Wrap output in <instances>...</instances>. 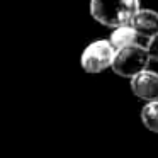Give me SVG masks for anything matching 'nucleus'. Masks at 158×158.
Segmentation results:
<instances>
[{
  "mask_svg": "<svg viewBox=\"0 0 158 158\" xmlns=\"http://www.w3.org/2000/svg\"><path fill=\"white\" fill-rule=\"evenodd\" d=\"M139 10V0H90V15L107 27L129 24Z\"/></svg>",
  "mask_w": 158,
  "mask_h": 158,
  "instance_id": "obj_1",
  "label": "nucleus"
},
{
  "mask_svg": "<svg viewBox=\"0 0 158 158\" xmlns=\"http://www.w3.org/2000/svg\"><path fill=\"white\" fill-rule=\"evenodd\" d=\"M148 63H150V56H148L146 46H141L136 43V44H129L121 49H116L110 68L114 70L116 75L131 78L136 73H139L141 70L146 68Z\"/></svg>",
  "mask_w": 158,
  "mask_h": 158,
  "instance_id": "obj_2",
  "label": "nucleus"
},
{
  "mask_svg": "<svg viewBox=\"0 0 158 158\" xmlns=\"http://www.w3.org/2000/svg\"><path fill=\"white\" fill-rule=\"evenodd\" d=\"M114 53L116 49L109 43V39H100V41H94L83 49L82 58H80V65L87 73H100L104 70L110 68L114 60Z\"/></svg>",
  "mask_w": 158,
  "mask_h": 158,
  "instance_id": "obj_3",
  "label": "nucleus"
},
{
  "mask_svg": "<svg viewBox=\"0 0 158 158\" xmlns=\"http://www.w3.org/2000/svg\"><path fill=\"white\" fill-rule=\"evenodd\" d=\"M131 90L141 100H158V73L150 70H141L131 77Z\"/></svg>",
  "mask_w": 158,
  "mask_h": 158,
  "instance_id": "obj_4",
  "label": "nucleus"
},
{
  "mask_svg": "<svg viewBox=\"0 0 158 158\" xmlns=\"http://www.w3.org/2000/svg\"><path fill=\"white\" fill-rule=\"evenodd\" d=\"M129 26L136 31L138 38L148 41L151 36H155L158 32V12L148 10V9L141 10L139 9L129 21Z\"/></svg>",
  "mask_w": 158,
  "mask_h": 158,
  "instance_id": "obj_5",
  "label": "nucleus"
},
{
  "mask_svg": "<svg viewBox=\"0 0 158 158\" xmlns=\"http://www.w3.org/2000/svg\"><path fill=\"white\" fill-rule=\"evenodd\" d=\"M138 34L129 24H124V26H117L114 27L112 34L109 38V43L112 44L114 49H121L124 46H129V44H136L138 43Z\"/></svg>",
  "mask_w": 158,
  "mask_h": 158,
  "instance_id": "obj_6",
  "label": "nucleus"
},
{
  "mask_svg": "<svg viewBox=\"0 0 158 158\" xmlns=\"http://www.w3.org/2000/svg\"><path fill=\"white\" fill-rule=\"evenodd\" d=\"M141 121L144 127L158 133V100H150L141 110Z\"/></svg>",
  "mask_w": 158,
  "mask_h": 158,
  "instance_id": "obj_7",
  "label": "nucleus"
},
{
  "mask_svg": "<svg viewBox=\"0 0 158 158\" xmlns=\"http://www.w3.org/2000/svg\"><path fill=\"white\" fill-rule=\"evenodd\" d=\"M146 51H148V56H150V61L151 60H153V61H158V32L148 39Z\"/></svg>",
  "mask_w": 158,
  "mask_h": 158,
  "instance_id": "obj_8",
  "label": "nucleus"
}]
</instances>
